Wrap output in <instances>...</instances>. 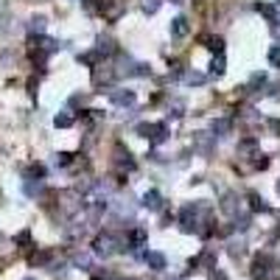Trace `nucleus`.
I'll return each instance as SVG.
<instances>
[{"mask_svg":"<svg viewBox=\"0 0 280 280\" xmlns=\"http://www.w3.org/2000/svg\"><path fill=\"white\" fill-rule=\"evenodd\" d=\"M56 163H59V165H70V154H59Z\"/></svg>","mask_w":280,"mask_h":280,"instance_id":"obj_23","label":"nucleus"},{"mask_svg":"<svg viewBox=\"0 0 280 280\" xmlns=\"http://www.w3.org/2000/svg\"><path fill=\"white\" fill-rule=\"evenodd\" d=\"M165 138H168L165 123H154V126H152V138H148V140H152V143H163Z\"/></svg>","mask_w":280,"mask_h":280,"instance_id":"obj_5","label":"nucleus"},{"mask_svg":"<svg viewBox=\"0 0 280 280\" xmlns=\"http://www.w3.org/2000/svg\"><path fill=\"white\" fill-rule=\"evenodd\" d=\"M110 98H112V104H118V106H132V104H135V93H132V90L110 93Z\"/></svg>","mask_w":280,"mask_h":280,"instance_id":"obj_3","label":"nucleus"},{"mask_svg":"<svg viewBox=\"0 0 280 280\" xmlns=\"http://www.w3.org/2000/svg\"><path fill=\"white\" fill-rule=\"evenodd\" d=\"M210 73H213V76H222V73H224V59H222V56H219V59H213Z\"/></svg>","mask_w":280,"mask_h":280,"instance_id":"obj_13","label":"nucleus"},{"mask_svg":"<svg viewBox=\"0 0 280 280\" xmlns=\"http://www.w3.org/2000/svg\"><path fill=\"white\" fill-rule=\"evenodd\" d=\"M269 62H272V64H277V68H280V45H277V48H272V51H269Z\"/></svg>","mask_w":280,"mask_h":280,"instance_id":"obj_20","label":"nucleus"},{"mask_svg":"<svg viewBox=\"0 0 280 280\" xmlns=\"http://www.w3.org/2000/svg\"><path fill=\"white\" fill-rule=\"evenodd\" d=\"M269 129H272V132H275L277 138H280V121H277V118H269Z\"/></svg>","mask_w":280,"mask_h":280,"instance_id":"obj_21","label":"nucleus"},{"mask_svg":"<svg viewBox=\"0 0 280 280\" xmlns=\"http://www.w3.org/2000/svg\"><path fill=\"white\" fill-rule=\"evenodd\" d=\"M143 241H146V233H143V230H135L132 233V247H140Z\"/></svg>","mask_w":280,"mask_h":280,"instance_id":"obj_17","label":"nucleus"},{"mask_svg":"<svg viewBox=\"0 0 280 280\" xmlns=\"http://www.w3.org/2000/svg\"><path fill=\"white\" fill-rule=\"evenodd\" d=\"M171 3H182V0H171Z\"/></svg>","mask_w":280,"mask_h":280,"instance_id":"obj_24","label":"nucleus"},{"mask_svg":"<svg viewBox=\"0 0 280 280\" xmlns=\"http://www.w3.org/2000/svg\"><path fill=\"white\" fill-rule=\"evenodd\" d=\"M196 146H199V152H202V154H210V148H213L210 135H207V132H199V135H196Z\"/></svg>","mask_w":280,"mask_h":280,"instance_id":"obj_6","label":"nucleus"},{"mask_svg":"<svg viewBox=\"0 0 280 280\" xmlns=\"http://www.w3.org/2000/svg\"><path fill=\"white\" fill-rule=\"evenodd\" d=\"M205 42H207V48H213V51H219V53H222V45H224V42H222L219 37H207Z\"/></svg>","mask_w":280,"mask_h":280,"instance_id":"obj_16","label":"nucleus"},{"mask_svg":"<svg viewBox=\"0 0 280 280\" xmlns=\"http://www.w3.org/2000/svg\"><path fill=\"white\" fill-rule=\"evenodd\" d=\"M185 81H188V84H202V81H205V76H202V73H188Z\"/></svg>","mask_w":280,"mask_h":280,"instance_id":"obj_19","label":"nucleus"},{"mask_svg":"<svg viewBox=\"0 0 280 280\" xmlns=\"http://www.w3.org/2000/svg\"><path fill=\"white\" fill-rule=\"evenodd\" d=\"M249 202H252V210H269V205H266L258 193H249Z\"/></svg>","mask_w":280,"mask_h":280,"instance_id":"obj_12","label":"nucleus"},{"mask_svg":"<svg viewBox=\"0 0 280 280\" xmlns=\"http://www.w3.org/2000/svg\"><path fill=\"white\" fill-rule=\"evenodd\" d=\"M143 207H148V210H160V193L157 190H148V193L143 196Z\"/></svg>","mask_w":280,"mask_h":280,"instance_id":"obj_8","label":"nucleus"},{"mask_svg":"<svg viewBox=\"0 0 280 280\" xmlns=\"http://www.w3.org/2000/svg\"><path fill=\"white\" fill-rule=\"evenodd\" d=\"M17 244H23V247H26V244H31V235H28V230H26V233H20V235H17Z\"/></svg>","mask_w":280,"mask_h":280,"instance_id":"obj_22","label":"nucleus"},{"mask_svg":"<svg viewBox=\"0 0 280 280\" xmlns=\"http://www.w3.org/2000/svg\"><path fill=\"white\" fill-rule=\"evenodd\" d=\"M269 266H275V261L269 258V255H258L252 264V277L255 280H266V275H269Z\"/></svg>","mask_w":280,"mask_h":280,"instance_id":"obj_1","label":"nucleus"},{"mask_svg":"<svg viewBox=\"0 0 280 280\" xmlns=\"http://www.w3.org/2000/svg\"><path fill=\"white\" fill-rule=\"evenodd\" d=\"M235 196L233 193H227V196H224V199H222V210L224 213H227V216H235V210H238V205H235Z\"/></svg>","mask_w":280,"mask_h":280,"instance_id":"obj_9","label":"nucleus"},{"mask_svg":"<svg viewBox=\"0 0 280 280\" xmlns=\"http://www.w3.org/2000/svg\"><path fill=\"white\" fill-rule=\"evenodd\" d=\"M112 249H115V235L112 233H104V235L95 238V252L98 255H110Z\"/></svg>","mask_w":280,"mask_h":280,"instance_id":"obj_2","label":"nucleus"},{"mask_svg":"<svg viewBox=\"0 0 280 280\" xmlns=\"http://www.w3.org/2000/svg\"><path fill=\"white\" fill-rule=\"evenodd\" d=\"M26 280H34V277H26Z\"/></svg>","mask_w":280,"mask_h":280,"instance_id":"obj_26","label":"nucleus"},{"mask_svg":"<svg viewBox=\"0 0 280 280\" xmlns=\"http://www.w3.org/2000/svg\"><path fill=\"white\" fill-rule=\"evenodd\" d=\"M277 193H280V182H277Z\"/></svg>","mask_w":280,"mask_h":280,"instance_id":"obj_25","label":"nucleus"},{"mask_svg":"<svg viewBox=\"0 0 280 280\" xmlns=\"http://www.w3.org/2000/svg\"><path fill=\"white\" fill-rule=\"evenodd\" d=\"M171 34H174V37H185L188 34V20L185 17H177V20L171 23Z\"/></svg>","mask_w":280,"mask_h":280,"instance_id":"obj_7","label":"nucleus"},{"mask_svg":"<svg viewBox=\"0 0 280 280\" xmlns=\"http://www.w3.org/2000/svg\"><path fill=\"white\" fill-rule=\"evenodd\" d=\"M213 132L227 135V132H230V121H216V123H213Z\"/></svg>","mask_w":280,"mask_h":280,"instance_id":"obj_14","label":"nucleus"},{"mask_svg":"<svg viewBox=\"0 0 280 280\" xmlns=\"http://www.w3.org/2000/svg\"><path fill=\"white\" fill-rule=\"evenodd\" d=\"M152 126H154V123H140L138 135H140V138H152Z\"/></svg>","mask_w":280,"mask_h":280,"instance_id":"obj_18","label":"nucleus"},{"mask_svg":"<svg viewBox=\"0 0 280 280\" xmlns=\"http://www.w3.org/2000/svg\"><path fill=\"white\" fill-rule=\"evenodd\" d=\"M28 31L39 37V34L45 31V17H31V20H28Z\"/></svg>","mask_w":280,"mask_h":280,"instance_id":"obj_10","label":"nucleus"},{"mask_svg":"<svg viewBox=\"0 0 280 280\" xmlns=\"http://www.w3.org/2000/svg\"><path fill=\"white\" fill-rule=\"evenodd\" d=\"M53 123H56L59 129H68V126H73V115H70V112H62V115L53 118Z\"/></svg>","mask_w":280,"mask_h":280,"instance_id":"obj_11","label":"nucleus"},{"mask_svg":"<svg viewBox=\"0 0 280 280\" xmlns=\"http://www.w3.org/2000/svg\"><path fill=\"white\" fill-rule=\"evenodd\" d=\"M157 9H160V0H146V3H143V11H146V14H154Z\"/></svg>","mask_w":280,"mask_h":280,"instance_id":"obj_15","label":"nucleus"},{"mask_svg":"<svg viewBox=\"0 0 280 280\" xmlns=\"http://www.w3.org/2000/svg\"><path fill=\"white\" fill-rule=\"evenodd\" d=\"M146 264L152 266V269H165V255H160V252H146Z\"/></svg>","mask_w":280,"mask_h":280,"instance_id":"obj_4","label":"nucleus"}]
</instances>
